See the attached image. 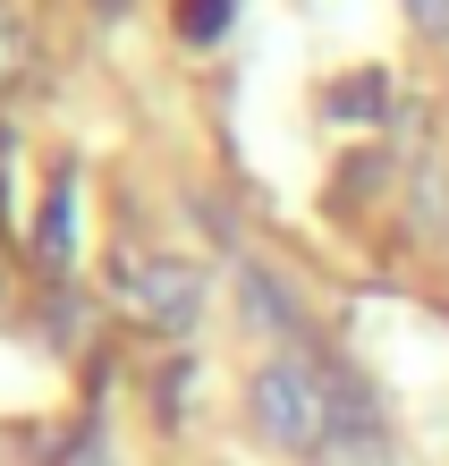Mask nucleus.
I'll use <instances>...</instances> for the list:
<instances>
[{
	"mask_svg": "<svg viewBox=\"0 0 449 466\" xmlns=\"http://www.w3.org/2000/svg\"><path fill=\"white\" fill-rule=\"evenodd\" d=\"M255 424L280 450H322V432H331V373L297 365V356L263 365L255 373Z\"/></svg>",
	"mask_w": 449,
	"mask_h": 466,
	"instance_id": "1",
	"label": "nucleus"
},
{
	"mask_svg": "<svg viewBox=\"0 0 449 466\" xmlns=\"http://www.w3.org/2000/svg\"><path fill=\"white\" fill-rule=\"evenodd\" d=\"M110 289H119L153 331H187V322L204 314V271L179 263V255H128V263H110Z\"/></svg>",
	"mask_w": 449,
	"mask_h": 466,
	"instance_id": "2",
	"label": "nucleus"
},
{
	"mask_svg": "<svg viewBox=\"0 0 449 466\" xmlns=\"http://www.w3.org/2000/svg\"><path fill=\"white\" fill-rule=\"evenodd\" d=\"M238 297H246V322H263L271 339H289V331H297V306L280 297V280H271V271H246V280H238Z\"/></svg>",
	"mask_w": 449,
	"mask_h": 466,
	"instance_id": "3",
	"label": "nucleus"
},
{
	"mask_svg": "<svg viewBox=\"0 0 449 466\" xmlns=\"http://www.w3.org/2000/svg\"><path fill=\"white\" fill-rule=\"evenodd\" d=\"M68 212H77V187L60 178V187H51V204H43V221H35L43 263H68V255H77V221H68Z\"/></svg>",
	"mask_w": 449,
	"mask_h": 466,
	"instance_id": "4",
	"label": "nucleus"
},
{
	"mask_svg": "<svg viewBox=\"0 0 449 466\" xmlns=\"http://www.w3.org/2000/svg\"><path fill=\"white\" fill-rule=\"evenodd\" d=\"M382 76L364 68V76H340V86H331V119H382Z\"/></svg>",
	"mask_w": 449,
	"mask_h": 466,
	"instance_id": "5",
	"label": "nucleus"
},
{
	"mask_svg": "<svg viewBox=\"0 0 449 466\" xmlns=\"http://www.w3.org/2000/svg\"><path fill=\"white\" fill-rule=\"evenodd\" d=\"M179 35L187 43H220L230 35V0H179Z\"/></svg>",
	"mask_w": 449,
	"mask_h": 466,
	"instance_id": "6",
	"label": "nucleus"
},
{
	"mask_svg": "<svg viewBox=\"0 0 449 466\" xmlns=\"http://www.w3.org/2000/svg\"><path fill=\"white\" fill-rule=\"evenodd\" d=\"M17 68H26V35H17V17L0 9V86H9Z\"/></svg>",
	"mask_w": 449,
	"mask_h": 466,
	"instance_id": "7",
	"label": "nucleus"
},
{
	"mask_svg": "<svg viewBox=\"0 0 449 466\" xmlns=\"http://www.w3.org/2000/svg\"><path fill=\"white\" fill-rule=\"evenodd\" d=\"M415 9V25H424V35H449V0H407Z\"/></svg>",
	"mask_w": 449,
	"mask_h": 466,
	"instance_id": "8",
	"label": "nucleus"
},
{
	"mask_svg": "<svg viewBox=\"0 0 449 466\" xmlns=\"http://www.w3.org/2000/svg\"><path fill=\"white\" fill-rule=\"evenodd\" d=\"M0 297H9V271H0Z\"/></svg>",
	"mask_w": 449,
	"mask_h": 466,
	"instance_id": "9",
	"label": "nucleus"
},
{
	"mask_svg": "<svg viewBox=\"0 0 449 466\" xmlns=\"http://www.w3.org/2000/svg\"><path fill=\"white\" fill-rule=\"evenodd\" d=\"M86 466H110V458H86Z\"/></svg>",
	"mask_w": 449,
	"mask_h": 466,
	"instance_id": "10",
	"label": "nucleus"
},
{
	"mask_svg": "<svg viewBox=\"0 0 449 466\" xmlns=\"http://www.w3.org/2000/svg\"><path fill=\"white\" fill-rule=\"evenodd\" d=\"M102 9H119V0H102Z\"/></svg>",
	"mask_w": 449,
	"mask_h": 466,
	"instance_id": "11",
	"label": "nucleus"
}]
</instances>
